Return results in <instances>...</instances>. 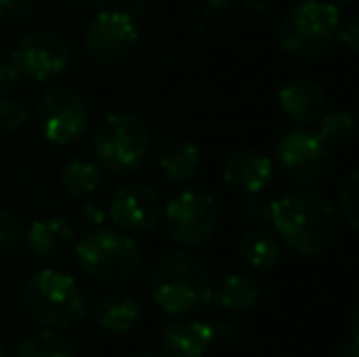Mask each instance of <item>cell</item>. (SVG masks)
I'll use <instances>...</instances> for the list:
<instances>
[{
    "instance_id": "6da1fadb",
    "label": "cell",
    "mask_w": 359,
    "mask_h": 357,
    "mask_svg": "<svg viewBox=\"0 0 359 357\" xmlns=\"http://www.w3.org/2000/svg\"><path fill=\"white\" fill-rule=\"evenodd\" d=\"M269 223L288 250L303 257L325 252L337 233V215L323 194L306 186L288 191L269 203Z\"/></svg>"
},
{
    "instance_id": "7a4b0ae2",
    "label": "cell",
    "mask_w": 359,
    "mask_h": 357,
    "mask_svg": "<svg viewBox=\"0 0 359 357\" xmlns=\"http://www.w3.org/2000/svg\"><path fill=\"white\" fill-rule=\"evenodd\" d=\"M151 299L171 316H189L213 299L208 269L189 252H166L156 260L149 276Z\"/></svg>"
},
{
    "instance_id": "3957f363",
    "label": "cell",
    "mask_w": 359,
    "mask_h": 357,
    "mask_svg": "<svg viewBox=\"0 0 359 357\" xmlns=\"http://www.w3.org/2000/svg\"><path fill=\"white\" fill-rule=\"evenodd\" d=\"M25 304L42 325L67 330L86 318L88 301L72 274L59 269H42L25 284Z\"/></svg>"
},
{
    "instance_id": "277c9868",
    "label": "cell",
    "mask_w": 359,
    "mask_h": 357,
    "mask_svg": "<svg viewBox=\"0 0 359 357\" xmlns=\"http://www.w3.org/2000/svg\"><path fill=\"white\" fill-rule=\"evenodd\" d=\"M340 8L327 0H301L281 18L279 44L296 59L323 57L340 29Z\"/></svg>"
},
{
    "instance_id": "5b68a950",
    "label": "cell",
    "mask_w": 359,
    "mask_h": 357,
    "mask_svg": "<svg viewBox=\"0 0 359 357\" xmlns=\"http://www.w3.org/2000/svg\"><path fill=\"white\" fill-rule=\"evenodd\" d=\"M76 260L83 274L95 281H128L142 267V250L120 230L95 228L76 243Z\"/></svg>"
},
{
    "instance_id": "8992f818",
    "label": "cell",
    "mask_w": 359,
    "mask_h": 357,
    "mask_svg": "<svg viewBox=\"0 0 359 357\" xmlns=\"http://www.w3.org/2000/svg\"><path fill=\"white\" fill-rule=\"evenodd\" d=\"M151 135L137 115L110 113L98 125L93 137L95 159L113 174L135 172L149 154Z\"/></svg>"
},
{
    "instance_id": "52a82bcc",
    "label": "cell",
    "mask_w": 359,
    "mask_h": 357,
    "mask_svg": "<svg viewBox=\"0 0 359 357\" xmlns=\"http://www.w3.org/2000/svg\"><path fill=\"white\" fill-rule=\"evenodd\" d=\"M166 233L174 243L186 248H198L213 238L217 228V208L213 196L203 191H181L164 208Z\"/></svg>"
},
{
    "instance_id": "ba28073f",
    "label": "cell",
    "mask_w": 359,
    "mask_h": 357,
    "mask_svg": "<svg viewBox=\"0 0 359 357\" xmlns=\"http://www.w3.org/2000/svg\"><path fill=\"white\" fill-rule=\"evenodd\" d=\"M276 164L288 181L311 186L318 184L330 169V149L308 128H296L276 144Z\"/></svg>"
},
{
    "instance_id": "9c48e42d",
    "label": "cell",
    "mask_w": 359,
    "mask_h": 357,
    "mask_svg": "<svg viewBox=\"0 0 359 357\" xmlns=\"http://www.w3.org/2000/svg\"><path fill=\"white\" fill-rule=\"evenodd\" d=\"M37 120L42 135L52 144L67 147L81 140L88 125V113L76 90L67 86H52L44 90L37 103Z\"/></svg>"
},
{
    "instance_id": "30bf717a",
    "label": "cell",
    "mask_w": 359,
    "mask_h": 357,
    "mask_svg": "<svg viewBox=\"0 0 359 357\" xmlns=\"http://www.w3.org/2000/svg\"><path fill=\"white\" fill-rule=\"evenodd\" d=\"M140 29L130 13L108 10L90 20L83 34V47L88 57L98 64H118L137 47Z\"/></svg>"
},
{
    "instance_id": "8fae6325",
    "label": "cell",
    "mask_w": 359,
    "mask_h": 357,
    "mask_svg": "<svg viewBox=\"0 0 359 357\" xmlns=\"http://www.w3.org/2000/svg\"><path fill=\"white\" fill-rule=\"evenodd\" d=\"M13 64L20 76L32 81H52L62 76L72 64V47L57 32H32L13 49Z\"/></svg>"
},
{
    "instance_id": "7c38bea8",
    "label": "cell",
    "mask_w": 359,
    "mask_h": 357,
    "mask_svg": "<svg viewBox=\"0 0 359 357\" xmlns=\"http://www.w3.org/2000/svg\"><path fill=\"white\" fill-rule=\"evenodd\" d=\"M164 203L156 189L144 184H130L115 191L108 218L120 233H147L159 223Z\"/></svg>"
},
{
    "instance_id": "4fadbf2b",
    "label": "cell",
    "mask_w": 359,
    "mask_h": 357,
    "mask_svg": "<svg viewBox=\"0 0 359 357\" xmlns=\"http://www.w3.org/2000/svg\"><path fill=\"white\" fill-rule=\"evenodd\" d=\"M274 177V164L269 157L252 149L232 152L222 164V179L230 189L240 191L245 196H257L271 184Z\"/></svg>"
},
{
    "instance_id": "5bb4252c",
    "label": "cell",
    "mask_w": 359,
    "mask_h": 357,
    "mask_svg": "<svg viewBox=\"0 0 359 357\" xmlns=\"http://www.w3.org/2000/svg\"><path fill=\"white\" fill-rule=\"evenodd\" d=\"M281 110L301 128L318 125V120L325 115L327 95L325 88L311 79H293L279 90Z\"/></svg>"
},
{
    "instance_id": "9a60e30c",
    "label": "cell",
    "mask_w": 359,
    "mask_h": 357,
    "mask_svg": "<svg viewBox=\"0 0 359 357\" xmlns=\"http://www.w3.org/2000/svg\"><path fill=\"white\" fill-rule=\"evenodd\" d=\"M213 343V328L201 321H174L159 335V357H203Z\"/></svg>"
},
{
    "instance_id": "2e32d148",
    "label": "cell",
    "mask_w": 359,
    "mask_h": 357,
    "mask_svg": "<svg viewBox=\"0 0 359 357\" xmlns=\"http://www.w3.org/2000/svg\"><path fill=\"white\" fill-rule=\"evenodd\" d=\"M76 245V228L67 218H39L25 233V248L37 260H57Z\"/></svg>"
},
{
    "instance_id": "e0dca14e",
    "label": "cell",
    "mask_w": 359,
    "mask_h": 357,
    "mask_svg": "<svg viewBox=\"0 0 359 357\" xmlns=\"http://www.w3.org/2000/svg\"><path fill=\"white\" fill-rule=\"evenodd\" d=\"M240 255L252 269L266 271L274 269L281 260V240L274 230L266 228H250L240 240Z\"/></svg>"
},
{
    "instance_id": "ac0fdd59",
    "label": "cell",
    "mask_w": 359,
    "mask_h": 357,
    "mask_svg": "<svg viewBox=\"0 0 359 357\" xmlns=\"http://www.w3.org/2000/svg\"><path fill=\"white\" fill-rule=\"evenodd\" d=\"M142 309L128 294H110L95 306V321L110 333H130L140 323Z\"/></svg>"
},
{
    "instance_id": "d6986e66",
    "label": "cell",
    "mask_w": 359,
    "mask_h": 357,
    "mask_svg": "<svg viewBox=\"0 0 359 357\" xmlns=\"http://www.w3.org/2000/svg\"><path fill=\"white\" fill-rule=\"evenodd\" d=\"M201 164V154L189 140H171L159 152V169L171 181H189Z\"/></svg>"
},
{
    "instance_id": "ffe728a7",
    "label": "cell",
    "mask_w": 359,
    "mask_h": 357,
    "mask_svg": "<svg viewBox=\"0 0 359 357\" xmlns=\"http://www.w3.org/2000/svg\"><path fill=\"white\" fill-rule=\"evenodd\" d=\"M105 181L103 167L98 162H90V159H69L64 164L62 174H59V184L74 198L81 196H90L93 191H98Z\"/></svg>"
},
{
    "instance_id": "44dd1931",
    "label": "cell",
    "mask_w": 359,
    "mask_h": 357,
    "mask_svg": "<svg viewBox=\"0 0 359 357\" xmlns=\"http://www.w3.org/2000/svg\"><path fill=\"white\" fill-rule=\"evenodd\" d=\"M259 299H262V286L257 284V279H252L247 274H230L215 294L217 304L227 311H235V314L252 311L259 304Z\"/></svg>"
},
{
    "instance_id": "7402d4cb",
    "label": "cell",
    "mask_w": 359,
    "mask_h": 357,
    "mask_svg": "<svg viewBox=\"0 0 359 357\" xmlns=\"http://www.w3.org/2000/svg\"><path fill=\"white\" fill-rule=\"evenodd\" d=\"M18 357H79L72 340L64 338L59 330L44 328L34 330L20 343Z\"/></svg>"
},
{
    "instance_id": "603a6c76",
    "label": "cell",
    "mask_w": 359,
    "mask_h": 357,
    "mask_svg": "<svg viewBox=\"0 0 359 357\" xmlns=\"http://www.w3.org/2000/svg\"><path fill=\"white\" fill-rule=\"evenodd\" d=\"M318 137L330 147H347V144L355 142L357 137V120L352 118L350 113H342V110H335V113H325L320 120H318Z\"/></svg>"
},
{
    "instance_id": "cb8c5ba5",
    "label": "cell",
    "mask_w": 359,
    "mask_h": 357,
    "mask_svg": "<svg viewBox=\"0 0 359 357\" xmlns=\"http://www.w3.org/2000/svg\"><path fill=\"white\" fill-rule=\"evenodd\" d=\"M340 213L345 220L359 233V169L345 179L340 189Z\"/></svg>"
},
{
    "instance_id": "d4e9b609",
    "label": "cell",
    "mask_w": 359,
    "mask_h": 357,
    "mask_svg": "<svg viewBox=\"0 0 359 357\" xmlns=\"http://www.w3.org/2000/svg\"><path fill=\"white\" fill-rule=\"evenodd\" d=\"M29 118V110L25 103L13 98H0V130L3 133H13L20 130Z\"/></svg>"
},
{
    "instance_id": "484cf974",
    "label": "cell",
    "mask_w": 359,
    "mask_h": 357,
    "mask_svg": "<svg viewBox=\"0 0 359 357\" xmlns=\"http://www.w3.org/2000/svg\"><path fill=\"white\" fill-rule=\"evenodd\" d=\"M22 240V223L15 213L0 208V255H8Z\"/></svg>"
},
{
    "instance_id": "4316f807",
    "label": "cell",
    "mask_w": 359,
    "mask_h": 357,
    "mask_svg": "<svg viewBox=\"0 0 359 357\" xmlns=\"http://www.w3.org/2000/svg\"><path fill=\"white\" fill-rule=\"evenodd\" d=\"M34 13V0H0L3 22H25Z\"/></svg>"
},
{
    "instance_id": "83f0119b",
    "label": "cell",
    "mask_w": 359,
    "mask_h": 357,
    "mask_svg": "<svg viewBox=\"0 0 359 357\" xmlns=\"http://www.w3.org/2000/svg\"><path fill=\"white\" fill-rule=\"evenodd\" d=\"M337 39H340L350 52L359 54V15H352V18H347L345 22H340Z\"/></svg>"
},
{
    "instance_id": "f1b7e54d",
    "label": "cell",
    "mask_w": 359,
    "mask_h": 357,
    "mask_svg": "<svg viewBox=\"0 0 359 357\" xmlns=\"http://www.w3.org/2000/svg\"><path fill=\"white\" fill-rule=\"evenodd\" d=\"M240 213L250 223H266L269 220V203H264L259 198H245L240 203Z\"/></svg>"
},
{
    "instance_id": "f546056e",
    "label": "cell",
    "mask_w": 359,
    "mask_h": 357,
    "mask_svg": "<svg viewBox=\"0 0 359 357\" xmlns=\"http://www.w3.org/2000/svg\"><path fill=\"white\" fill-rule=\"evenodd\" d=\"M20 83V72L15 64H3L0 62V98H5L8 93H13Z\"/></svg>"
},
{
    "instance_id": "4dcf8cb0",
    "label": "cell",
    "mask_w": 359,
    "mask_h": 357,
    "mask_svg": "<svg viewBox=\"0 0 359 357\" xmlns=\"http://www.w3.org/2000/svg\"><path fill=\"white\" fill-rule=\"evenodd\" d=\"M213 328V340H235L237 338V328L235 325H225V323H220V325H210Z\"/></svg>"
},
{
    "instance_id": "1f68e13d",
    "label": "cell",
    "mask_w": 359,
    "mask_h": 357,
    "mask_svg": "<svg viewBox=\"0 0 359 357\" xmlns=\"http://www.w3.org/2000/svg\"><path fill=\"white\" fill-rule=\"evenodd\" d=\"M347 333H350V340L355 345H359V304L352 309L350 318H347Z\"/></svg>"
},
{
    "instance_id": "d6a6232c",
    "label": "cell",
    "mask_w": 359,
    "mask_h": 357,
    "mask_svg": "<svg viewBox=\"0 0 359 357\" xmlns=\"http://www.w3.org/2000/svg\"><path fill=\"white\" fill-rule=\"evenodd\" d=\"M330 357H359V345H355L350 340V343H340L335 350H332Z\"/></svg>"
},
{
    "instance_id": "836d02e7",
    "label": "cell",
    "mask_w": 359,
    "mask_h": 357,
    "mask_svg": "<svg viewBox=\"0 0 359 357\" xmlns=\"http://www.w3.org/2000/svg\"><path fill=\"white\" fill-rule=\"evenodd\" d=\"M76 10H95V8H103L108 0H69Z\"/></svg>"
},
{
    "instance_id": "e575fe53",
    "label": "cell",
    "mask_w": 359,
    "mask_h": 357,
    "mask_svg": "<svg viewBox=\"0 0 359 357\" xmlns=\"http://www.w3.org/2000/svg\"><path fill=\"white\" fill-rule=\"evenodd\" d=\"M83 215H86V223H90V225L103 223V213H100L98 208H93V206H86V208H83Z\"/></svg>"
},
{
    "instance_id": "d590c367",
    "label": "cell",
    "mask_w": 359,
    "mask_h": 357,
    "mask_svg": "<svg viewBox=\"0 0 359 357\" xmlns=\"http://www.w3.org/2000/svg\"><path fill=\"white\" fill-rule=\"evenodd\" d=\"M327 3H332V5H337V8H340V5H347V3H352V0H327Z\"/></svg>"
},
{
    "instance_id": "8d00e7d4",
    "label": "cell",
    "mask_w": 359,
    "mask_h": 357,
    "mask_svg": "<svg viewBox=\"0 0 359 357\" xmlns=\"http://www.w3.org/2000/svg\"><path fill=\"white\" fill-rule=\"evenodd\" d=\"M0 357H13V355H10V353H8V350H5V348H3V345H0Z\"/></svg>"
},
{
    "instance_id": "74e56055",
    "label": "cell",
    "mask_w": 359,
    "mask_h": 357,
    "mask_svg": "<svg viewBox=\"0 0 359 357\" xmlns=\"http://www.w3.org/2000/svg\"><path fill=\"white\" fill-rule=\"evenodd\" d=\"M137 357H156V355H149V353H142V355H137Z\"/></svg>"
}]
</instances>
